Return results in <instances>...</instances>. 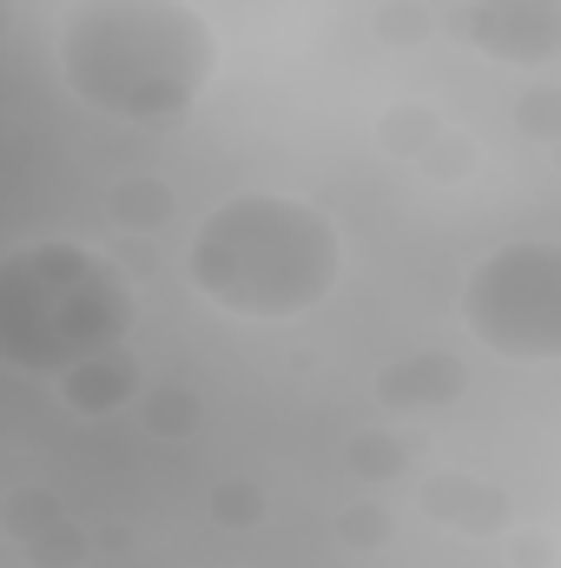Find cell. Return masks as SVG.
Masks as SVG:
<instances>
[{
    "instance_id": "cell-23",
    "label": "cell",
    "mask_w": 561,
    "mask_h": 568,
    "mask_svg": "<svg viewBox=\"0 0 561 568\" xmlns=\"http://www.w3.org/2000/svg\"><path fill=\"white\" fill-rule=\"evenodd\" d=\"M549 152H555V172H561V145H549Z\"/></svg>"
},
{
    "instance_id": "cell-17",
    "label": "cell",
    "mask_w": 561,
    "mask_h": 568,
    "mask_svg": "<svg viewBox=\"0 0 561 568\" xmlns=\"http://www.w3.org/2000/svg\"><path fill=\"white\" fill-rule=\"evenodd\" d=\"M93 549H100V542H93V529H80V523L67 516V523H53L47 536H33L20 556H27V568H86Z\"/></svg>"
},
{
    "instance_id": "cell-6",
    "label": "cell",
    "mask_w": 561,
    "mask_h": 568,
    "mask_svg": "<svg viewBox=\"0 0 561 568\" xmlns=\"http://www.w3.org/2000/svg\"><path fill=\"white\" fill-rule=\"evenodd\" d=\"M422 516L442 523L449 536H476V542H496L516 529V496L489 476H469V469H429L422 476Z\"/></svg>"
},
{
    "instance_id": "cell-2",
    "label": "cell",
    "mask_w": 561,
    "mask_h": 568,
    "mask_svg": "<svg viewBox=\"0 0 561 568\" xmlns=\"http://www.w3.org/2000/svg\"><path fill=\"white\" fill-rule=\"evenodd\" d=\"M185 278L205 304L245 324L310 317L344 278L337 219L290 192H232L185 245Z\"/></svg>"
},
{
    "instance_id": "cell-1",
    "label": "cell",
    "mask_w": 561,
    "mask_h": 568,
    "mask_svg": "<svg viewBox=\"0 0 561 568\" xmlns=\"http://www.w3.org/2000/svg\"><path fill=\"white\" fill-rule=\"evenodd\" d=\"M53 67L86 113L165 133L212 93L218 33L192 0H73Z\"/></svg>"
},
{
    "instance_id": "cell-12",
    "label": "cell",
    "mask_w": 561,
    "mask_h": 568,
    "mask_svg": "<svg viewBox=\"0 0 561 568\" xmlns=\"http://www.w3.org/2000/svg\"><path fill=\"white\" fill-rule=\"evenodd\" d=\"M344 469H350L357 483L384 489V483L410 476V443H404L397 429H357V436L344 443Z\"/></svg>"
},
{
    "instance_id": "cell-15",
    "label": "cell",
    "mask_w": 561,
    "mask_h": 568,
    "mask_svg": "<svg viewBox=\"0 0 561 568\" xmlns=\"http://www.w3.org/2000/svg\"><path fill=\"white\" fill-rule=\"evenodd\" d=\"M198 424H205L198 390H185V384H159V390H145V429H152L159 443H185Z\"/></svg>"
},
{
    "instance_id": "cell-21",
    "label": "cell",
    "mask_w": 561,
    "mask_h": 568,
    "mask_svg": "<svg viewBox=\"0 0 561 568\" xmlns=\"http://www.w3.org/2000/svg\"><path fill=\"white\" fill-rule=\"evenodd\" d=\"M113 258H120V265H126L133 278H152V272H159V252H152V239H133V232H120Z\"/></svg>"
},
{
    "instance_id": "cell-5",
    "label": "cell",
    "mask_w": 561,
    "mask_h": 568,
    "mask_svg": "<svg viewBox=\"0 0 561 568\" xmlns=\"http://www.w3.org/2000/svg\"><path fill=\"white\" fill-rule=\"evenodd\" d=\"M442 33L496 67H555L561 60V0H456L442 7Z\"/></svg>"
},
{
    "instance_id": "cell-11",
    "label": "cell",
    "mask_w": 561,
    "mask_h": 568,
    "mask_svg": "<svg viewBox=\"0 0 561 568\" xmlns=\"http://www.w3.org/2000/svg\"><path fill=\"white\" fill-rule=\"evenodd\" d=\"M53 523H67V503H60L47 483H13V489L0 496V536H7L13 549H27V542L47 536Z\"/></svg>"
},
{
    "instance_id": "cell-22",
    "label": "cell",
    "mask_w": 561,
    "mask_h": 568,
    "mask_svg": "<svg viewBox=\"0 0 561 568\" xmlns=\"http://www.w3.org/2000/svg\"><path fill=\"white\" fill-rule=\"evenodd\" d=\"M93 542H100L106 556H126V549H133V529H126V523H113V529H100Z\"/></svg>"
},
{
    "instance_id": "cell-20",
    "label": "cell",
    "mask_w": 561,
    "mask_h": 568,
    "mask_svg": "<svg viewBox=\"0 0 561 568\" xmlns=\"http://www.w3.org/2000/svg\"><path fill=\"white\" fill-rule=\"evenodd\" d=\"M502 542H509V549H502L509 568H555V536H549V529H509Z\"/></svg>"
},
{
    "instance_id": "cell-13",
    "label": "cell",
    "mask_w": 561,
    "mask_h": 568,
    "mask_svg": "<svg viewBox=\"0 0 561 568\" xmlns=\"http://www.w3.org/2000/svg\"><path fill=\"white\" fill-rule=\"evenodd\" d=\"M436 33H442V13L422 7V0H384V7L370 13V40L390 47V53H417Z\"/></svg>"
},
{
    "instance_id": "cell-19",
    "label": "cell",
    "mask_w": 561,
    "mask_h": 568,
    "mask_svg": "<svg viewBox=\"0 0 561 568\" xmlns=\"http://www.w3.org/2000/svg\"><path fill=\"white\" fill-rule=\"evenodd\" d=\"M476 165H482V152L469 133H442V140L429 145V159H422V179H436V185H462V179H476Z\"/></svg>"
},
{
    "instance_id": "cell-10",
    "label": "cell",
    "mask_w": 561,
    "mask_h": 568,
    "mask_svg": "<svg viewBox=\"0 0 561 568\" xmlns=\"http://www.w3.org/2000/svg\"><path fill=\"white\" fill-rule=\"evenodd\" d=\"M449 133V120L429 106V100H397V106H384L377 113V126H370V140L384 159H404V165H422L429 159V145Z\"/></svg>"
},
{
    "instance_id": "cell-4",
    "label": "cell",
    "mask_w": 561,
    "mask_h": 568,
    "mask_svg": "<svg viewBox=\"0 0 561 568\" xmlns=\"http://www.w3.org/2000/svg\"><path fill=\"white\" fill-rule=\"evenodd\" d=\"M462 331L502 364H561V245L509 239L462 278Z\"/></svg>"
},
{
    "instance_id": "cell-7",
    "label": "cell",
    "mask_w": 561,
    "mask_h": 568,
    "mask_svg": "<svg viewBox=\"0 0 561 568\" xmlns=\"http://www.w3.org/2000/svg\"><path fill=\"white\" fill-rule=\"evenodd\" d=\"M462 390H469V364L456 357V351H410V357H390L384 371H377V384H370V397L390 410V417H422V410H449V404H462Z\"/></svg>"
},
{
    "instance_id": "cell-18",
    "label": "cell",
    "mask_w": 561,
    "mask_h": 568,
    "mask_svg": "<svg viewBox=\"0 0 561 568\" xmlns=\"http://www.w3.org/2000/svg\"><path fill=\"white\" fill-rule=\"evenodd\" d=\"M516 133L536 145H561V87L555 80H529V93L516 100Z\"/></svg>"
},
{
    "instance_id": "cell-3",
    "label": "cell",
    "mask_w": 561,
    "mask_h": 568,
    "mask_svg": "<svg viewBox=\"0 0 561 568\" xmlns=\"http://www.w3.org/2000/svg\"><path fill=\"white\" fill-rule=\"evenodd\" d=\"M133 311V272L80 239H33L0 258V357L27 377H67L126 344Z\"/></svg>"
},
{
    "instance_id": "cell-16",
    "label": "cell",
    "mask_w": 561,
    "mask_h": 568,
    "mask_svg": "<svg viewBox=\"0 0 561 568\" xmlns=\"http://www.w3.org/2000/svg\"><path fill=\"white\" fill-rule=\"evenodd\" d=\"M212 523H218L225 536H252V529L265 523V489H258V483H245V476L212 483Z\"/></svg>"
},
{
    "instance_id": "cell-8",
    "label": "cell",
    "mask_w": 561,
    "mask_h": 568,
    "mask_svg": "<svg viewBox=\"0 0 561 568\" xmlns=\"http://www.w3.org/2000/svg\"><path fill=\"white\" fill-rule=\"evenodd\" d=\"M53 390H60V404L73 417H120L133 397H145V371L126 344H113V351L73 364L67 377H53Z\"/></svg>"
},
{
    "instance_id": "cell-14",
    "label": "cell",
    "mask_w": 561,
    "mask_h": 568,
    "mask_svg": "<svg viewBox=\"0 0 561 568\" xmlns=\"http://www.w3.org/2000/svg\"><path fill=\"white\" fill-rule=\"evenodd\" d=\"M330 536H337V549H350V556H377V549L397 542V516H390L377 496H357L350 509H337Z\"/></svg>"
},
{
    "instance_id": "cell-9",
    "label": "cell",
    "mask_w": 561,
    "mask_h": 568,
    "mask_svg": "<svg viewBox=\"0 0 561 568\" xmlns=\"http://www.w3.org/2000/svg\"><path fill=\"white\" fill-rule=\"evenodd\" d=\"M106 219L113 232H133V239H159L172 219H178V192L152 172H126L106 185Z\"/></svg>"
}]
</instances>
